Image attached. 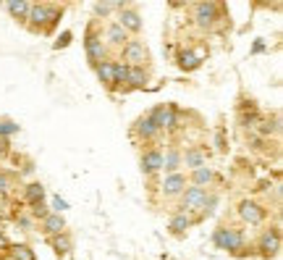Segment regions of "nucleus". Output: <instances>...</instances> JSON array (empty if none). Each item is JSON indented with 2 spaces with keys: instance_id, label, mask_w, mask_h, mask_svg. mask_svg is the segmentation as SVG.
Returning a JSON list of instances; mask_svg holds the SVG:
<instances>
[{
  "instance_id": "f257e3e1",
  "label": "nucleus",
  "mask_w": 283,
  "mask_h": 260,
  "mask_svg": "<svg viewBox=\"0 0 283 260\" xmlns=\"http://www.w3.org/2000/svg\"><path fill=\"white\" fill-rule=\"evenodd\" d=\"M121 55H123L126 66L142 69L144 63H147V45H144L142 40H129V42L121 48Z\"/></svg>"
},
{
  "instance_id": "f03ea898",
  "label": "nucleus",
  "mask_w": 283,
  "mask_h": 260,
  "mask_svg": "<svg viewBox=\"0 0 283 260\" xmlns=\"http://www.w3.org/2000/svg\"><path fill=\"white\" fill-rule=\"evenodd\" d=\"M58 16L60 11L56 5H48V3H42V5H34L32 3V11H29V18H32V32H42V21H50V26L58 21Z\"/></svg>"
},
{
  "instance_id": "7ed1b4c3",
  "label": "nucleus",
  "mask_w": 283,
  "mask_h": 260,
  "mask_svg": "<svg viewBox=\"0 0 283 260\" xmlns=\"http://www.w3.org/2000/svg\"><path fill=\"white\" fill-rule=\"evenodd\" d=\"M84 48H87V55H89V61H92L95 66H97L100 61H105V45H103V37L95 32V26H89Z\"/></svg>"
},
{
  "instance_id": "20e7f679",
  "label": "nucleus",
  "mask_w": 283,
  "mask_h": 260,
  "mask_svg": "<svg viewBox=\"0 0 283 260\" xmlns=\"http://www.w3.org/2000/svg\"><path fill=\"white\" fill-rule=\"evenodd\" d=\"M207 200H210V197H207V189H205V187H189L184 194H181V208H186V210H191V208H205Z\"/></svg>"
},
{
  "instance_id": "39448f33",
  "label": "nucleus",
  "mask_w": 283,
  "mask_h": 260,
  "mask_svg": "<svg viewBox=\"0 0 283 260\" xmlns=\"http://www.w3.org/2000/svg\"><path fill=\"white\" fill-rule=\"evenodd\" d=\"M215 242H218V247H223V250H241V245H244V239H241V234L236 229H218V234H215Z\"/></svg>"
},
{
  "instance_id": "423d86ee",
  "label": "nucleus",
  "mask_w": 283,
  "mask_h": 260,
  "mask_svg": "<svg viewBox=\"0 0 283 260\" xmlns=\"http://www.w3.org/2000/svg\"><path fill=\"white\" fill-rule=\"evenodd\" d=\"M194 11H197V24L207 29V26H213L215 16L221 13V5L218 3H199V5H194Z\"/></svg>"
},
{
  "instance_id": "0eeeda50",
  "label": "nucleus",
  "mask_w": 283,
  "mask_h": 260,
  "mask_svg": "<svg viewBox=\"0 0 283 260\" xmlns=\"http://www.w3.org/2000/svg\"><path fill=\"white\" fill-rule=\"evenodd\" d=\"M239 213H241L244 221H249L252 226H257V224H262V221H265V210L257 205V202H241Z\"/></svg>"
},
{
  "instance_id": "6e6552de",
  "label": "nucleus",
  "mask_w": 283,
  "mask_h": 260,
  "mask_svg": "<svg viewBox=\"0 0 283 260\" xmlns=\"http://www.w3.org/2000/svg\"><path fill=\"white\" fill-rule=\"evenodd\" d=\"M121 18H118V26H121L123 32H139L142 29V18L139 13H134V11H126V5H121Z\"/></svg>"
},
{
  "instance_id": "1a4fd4ad",
  "label": "nucleus",
  "mask_w": 283,
  "mask_h": 260,
  "mask_svg": "<svg viewBox=\"0 0 283 260\" xmlns=\"http://www.w3.org/2000/svg\"><path fill=\"white\" fill-rule=\"evenodd\" d=\"M163 169V153L160 150H147L142 155V171L144 173H155V171H160Z\"/></svg>"
},
{
  "instance_id": "9d476101",
  "label": "nucleus",
  "mask_w": 283,
  "mask_h": 260,
  "mask_svg": "<svg viewBox=\"0 0 283 260\" xmlns=\"http://www.w3.org/2000/svg\"><path fill=\"white\" fill-rule=\"evenodd\" d=\"M278 247H281L278 229L265 231V234H262V239H260V250H262V255H276V253H278Z\"/></svg>"
},
{
  "instance_id": "9b49d317",
  "label": "nucleus",
  "mask_w": 283,
  "mask_h": 260,
  "mask_svg": "<svg viewBox=\"0 0 283 260\" xmlns=\"http://www.w3.org/2000/svg\"><path fill=\"white\" fill-rule=\"evenodd\" d=\"M134 132H136V134H142L144 139H155V137L160 134V129L155 126L152 116H144V118H139V121L134 124Z\"/></svg>"
},
{
  "instance_id": "f8f14e48",
  "label": "nucleus",
  "mask_w": 283,
  "mask_h": 260,
  "mask_svg": "<svg viewBox=\"0 0 283 260\" xmlns=\"http://www.w3.org/2000/svg\"><path fill=\"white\" fill-rule=\"evenodd\" d=\"M184 184H186L184 173H170V176H166V181H163V192L178 194V192H184Z\"/></svg>"
},
{
  "instance_id": "ddd939ff",
  "label": "nucleus",
  "mask_w": 283,
  "mask_h": 260,
  "mask_svg": "<svg viewBox=\"0 0 283 260\" xmlns=\"http://www.w3.org/2000/svg\"><path fill=\"white\" fill-rule=\"evenodd\" d=\"M97 77L108 89H115V85H113V61H100L97 63Z\"/></svg>"
},
{
  "instance_id": "4468645a",
  "label": "nucleus",
  "mask_w": 283,
  "mask_h": 260,
  "mask_svg": "<svg viewBox=\"0 0 283 260\" xmlns=\"http://www.w3.org/2000/svg\"><path fill=\"white\" fill-rule=\"evenodd\" d=\"M105 37H108V42H111V45H118V48H123V45L129 42V34H126L118 24H111V26H108V29H105Z\"/></svg>"
},
{
  "instance_id": "2eb2a0df",
  "label": "nucleus",
  "mask_w": 283,
  "mask_h": 260,
  "mask_svg": "<svg viewBox=\"0 0 283 260\" xmlns=\"http://www.w3.org/2000/svg\"><path fill=\"white\" fill-rule=\"evenodd\" d=\"M207 161V153L205 150H186V155L181 158V163L189 166V169H202Z\"/></svg>"
},
{
  "instance_id": "dca6fc26",
  "label": "nucleus",
  "mask_w": 283,
  "mask_h": 260,
  "mask_svg": "<svg viewBox=\"0 0 283 260\" xmlns=\"http://www.w3.org/2000/svg\"><path fill=\"white\" fill-rule=\"evenodd\" d=\"M144 85H147V71H144V69H131V66H129L126 87H144Z\"/></svg>"
},
{
  "instance_id": "f3484780",
  "label": "nucleus",
  "mask_w": 283,
  "mask_h": 260,
  "mask_svg": "<svg viewBox=\"0 0 283 260\" xmlns=\"http://www.w3.org/2000/svg\"><path fill=\"white\" fill-rule=\"evenodd\" d=\"M126 77H129V66H126V63H121V61H115V63H113V85L126 89Z\"/></svg>"
},
{
  "instance_id": "a211bd4d",
  "label": "nucleus",
  "mask_w": 283,
  "mask_h": 260,
  "mask_svg": "<svg viewBox=\"0 0 283 260\" xmlns=\"http://www.w3.org/2000/svg\"><path fill=\"white\" fill-rule=\"evenodd\" d=\"M5 8L11 11L19 21H24V18H29V11H32V3H5Z\"/></svg>"
},
{
  "instance_id": "6ab92c4d",
  "label": "nucleus",
  "mask_w": 283,
  "mask_h": 260,
  "mask_svg": "<svg viewBox=\"0 0 283 260\" xmlns=\"http://www.w3.org/2000/svg\"><path fill=\"white\" fill-rule=\"evenodd\" d=\"M42 197H45L42 184H29V187H26V200H29V205H40Z\"/></svg>"
},
{
  "instance_id": "aec40b11",
  "label": "nucleus",
  "mask_w": 283,
  "mask_h": 260,
  "mask_svg": "<svg viewBox=\"0 0 283 260\" xmlns=\"http://www.w3.org/2000/svg\"><path fill=\"white\" fill-rule=\"evenodd\" d=\"M210 179H213V171H210L207 166H202V169H194V173H191V181H194V187H202V184H207Z\"/></svg>"
},
{
  "instance_id": "412c9836",
  "label": "nucleus",
  "mask_w": 283,
  "mask_h": 260,
  "mask_svg": "<svg viewBox=\"0 0 283 260\" xmlns=\"http://www.w3.org/2000/svg\"><path fill=\"white\" fill-rule=\"evenodd\" d=\"M45 231H50V234H60L63 231V218L60 216H45Z\"/></svg>"
},
{
  "instance_id": "4be33fe9",
  "label": "nucleus",
  "mask_w": 283,
  "mask_h": 260,
  "mask_svg": "<svg viewBox=\"0 0 283 260\" xmlns=\"http://www.w3.org/2000/svg\"><path fill=\"white\" fill-rule=\"evenodd\" d=\"M178 163H181V158H178V153H176V150H168V155H163V169H166V171L176 173Z\"/></svg>"
},
{
  "instance_id": "5701e85b",
  "label": "nucleus",
  "mask_w": 283,
  "mask_h": 260,
  "mask_svg": "<svg viewBox=\"0 0 283 260\" xmlns=\"http://www.w3.org/2000/svg\"><path fill=\"white\" fill-rule=\"evenodd\" d=\"M178 66H181V69H197V66H199V58H197L191 50H186V53L178 55Z\"/></svg>"
},
{
  "instance_id": "b1692460",
  "label": "nucleus",
  "mask_w": 283,
  "mask_h": 260,
  "mask_svg": "<svg viewBox=\"0 0 283 260\" xmlns=\"http://www.w3.org/2000/svg\"><path fill=\"white\" fill-rule=\"evenodd\" d=\"M11 260H34V253L29 247H11Z\"/></svg>"
},
{
  "instance_id": "393cba45",
  "label": "nucleus",
  "mask_w": 283,
  "mask_h": 260,
  "mask_svg": "<svg viewBox=\"0 0 283 260\" xmlns=\"http://www.w3.org/2000/svg\"><path fill=\"white\" fill-rule=\"evenodd\" d=\"M189 226H191V218H186L184 213H181V216H176V218L170 221V229L176 231V234H181V231H184V229H189Z\"/></svg>"
},
{
  "instance_id": "a878e982",
  "label": "nucleus",
  "mask_w": 283,
  "mask_h": 260,
  "mask_svg": "<svg viewBox=\"0 0 283 260\" xmlns=\"http://www.w3.org/2000/svg\"><path fill=\"white\" fill-rule=\"evenodd\" d=\"M121 5H123V3H97V5H95V13H97V16H105V13H111L113 8H121Z\"/></svg>"
},
{
  "instance_id": "bb28decb",
  "label": "nucleus",
  "mask_w": 283,
  "mask_h": 260,
  "mask_svg": "<svg viewBox=\"0 0 283 260\" xmlns=\"http://www.w3.org/2000/svg\"><path fill=\"white\" fill-rule=\"evenodd\" d=\"M53 247H56V253L60 255V253H66V250L71 247V242H68V237H58V239H53Z\"/></svg>"
},
{
  "instance_id": "cd10ccee",
  "label": "nucleus",
  "mask_w": 283,
  "mask_h": 260,
  "mask_svg": "<svg viewBox=\"0 0 283 260\" xmlns=\"http://www.w3.org/2000/svg\"><path fill=\"white\" fill-rule=\"evenodd\" d=\"M257 124H260V126H257V129H260V134H265V137H268V134H273V132H276V126H273L270 121H257Z\"/></svg>"
},
{
  "instance_id": "c85d7f7f",
  "label": "nucleus",
  "mask_w": 283,
  "mask_h": 260,
  "mask_svg": "<svg viewBox=\"0 0 283 260\" xmlns=\"http://www.w3.org/2000/svg\"><path fill=\"white\" fill-rule=\"evenodd\" d=\"M32 210H34V216H40V218H45L48 216V210H45V205L40 202V205H32Z\"/></svg>"
},
{
  "instance_id": "c756f323",
  "label": "nucleus",
  "mask_w": 283,
  "mask_h": 260,
  "mask_svg": "<svg viewBox=\"0 0 283 260\" xmlns=\"http://www.w3.org/2000/svg\"><path fill=\"white\" fill-rule=\"evenodd\" d=\"M5 192H8V179L0 173V194H5Z\"/></svg>"
},
{
  "instance_id": "7c9ffc66",
  "label": "nucleus",
  "mask_w": 283,
  "mask_h": 260,
  "mask_svg": "<svg viewBox=\"0 0 283 260\" xmlns=\"http://www.w3.org/2000/svg\"><path fill=\"white\" fill-rule=\"evenodd\" d=\"M53 208H56V210H66V202H63L60 197H56V200H53Z\"/></svg>"
},
{
  "instance_id": "2f4dec72",
  "label": "nucleus",
  "mask_w": 283,
  "mask_h": 260,
  "mask_svg": "<svg viewBox=\"0 0 283 260\" xmlns=\"http://www.w3.org/2000/svg\"><path fill=\"white\" fill-rule=\"evenodd\" d=\"M0 218H3V216H0Z\"/></svg>"
}]
</instances>
